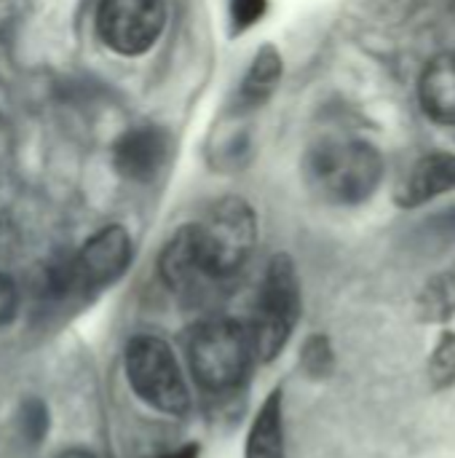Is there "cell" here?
<instances>
[{
	"instance_id": "6da1fadb",
	"label": "cell",
	"mask_w": 455,
	"mask_h": 458,
	"mask_svg": "<svg viewBox=\"0 0 455 458\" xmlns=\"http://www.w3.org/2000/svg\"><path fill=\"white\" fill-rule=\"evenodd\" d=\"M308 188L330 204H362L383 180V158L365 140L327 137L314 142L303 158Z\"/></svg>"
},
{
	"instance_id": "d6986e66",
	"label": "cell",
	"mask_w": 455,
	"mask_h": 458,
	"mask_svg": "<svg viewBox=\"0 0 455 458\" xmlns=\"http://www.w3.org/2000/svg\"><path fill=\"white\" fill-rule=\"evenodd\" d=\"M13 311H16V287L5 274H0V325L11 322Z\"/></svg>"
},
{
	"instance_id": "e0dca14e",
	"label": "cell",
	"mask_w": 455,
	"mask_h": 458,
	"mask_svg": "<svg viewBox=\"0 0 455 458\" xmlns=\"http://www.w3.org/2000/svg\"><path fill=\"white\" fill-rule=\"evenodd\" d=\"M335 365V357H333V346L324 335H314L306 341L303 346V368L308 376H316V378H324L330 376Z\"/></svg>"
},
{
	"instance_id": "52a82bcc",
	"label": "cell",
	"mask_w": 455,
	"mask_h": 458,
	"mask_svg": "<svg viewBox=\"0 0 455 458\" xmlns=\"http://www.w3.org/2000/svg\"><path fill=\"white\" fill-rule=\"evenodd\" d=\"M131 239L126 228L121 225H107L97 231L78 252L72 260H67V274H70V293H99L110 284H115L129 263H131Z\"/></svg>"
},
{
	"instance_id": "30bf717a",
	"label": "cell",
	"mask_w": 455,
	"mask_h": 458,
	"mask_svg": "<svg viewBox=\"0 0 455 458\" xmlns=\"http://www.w3.org/2000/svg\"><path fill=\"white\" fill-rule=\"evenodd\" d=\"M455 191V153H429L410 169L408 180L397 191V204L416 209Z\"/></svg>"
},
{
	"instance_id": "8fae6325",
	"label": "cell",
	"mask_w": 455,
	"mask_h": 458,
	"mask_svg": "<svg viewBox=\"0 0 455 458\" xmlns=\"http://www.w3.org/2000/svg\"><path fill=\"white\" fill-rule=\"evenodd\" d=\"M418 99L434 123L455 126V51H442L426 62L418 78Z\"/></svg>"
},
{
	"instance_id": "7a4b0ae2",
	"label": "cell",
	"mask_w": 455,
	"mask_h": 458,
	"mask_svg": "<svg viewBox=\"0 0 455 458\" xmlns=\"http://www.w3.org/2000/svg\"><path fill=\"white\" fill-rule=\"evenodd\" d=\"M300 319V279L290 255H276L265 266L252 319L247 325L252 354L260 362H274L287 346Z\"/></svg>"
},
{
	"instance_id": "ffe728a7",
	"label": "cell",
	"mask_w": 455,
	"mask_h": 458,
	"mask_svg": "<svg viewBox=\"0 0 455 458\" xmlns=\"http://www.w3.org/2000/svg\"><path fill=\"white\" fill-rule=\"evenodd\" d=\"M156 458H198V445H182L177 451H169V454H161Z\"/></svg>"
},
{
	"instance_id": "8992f818",
	"label": "cell",
	"mask_w": 455,
	"mask_h": 458,
	"mask_svg": "<svg viewBox=\"0 0 455 458\" xmlns=\"http://www.w3.org/2000/svg\"><path fill=\"white\" fill-rule=\"evenodd\" d=\"M166 27L164 0H99L97 32L121 56L147 54Z\"/></svg>"
},
{
	"instance_id": "4fadbf2b",
	"label": "cell",
	"mask_w": 455,
	"mask_h": 458,
	"mask_svg": "<svg viewBox=\"0 0 455 458\" xmlns=\"http://www.w3.org/2000/svg\"><path fill=\"white\" fill-rule=\"evenodd\" d=\"M282 78V56L276 54L274 46H265L263 51H257L249 72L244 75L241 86H239V110H255L260 107L276 89Z\"/></svg>"
},
{
	"instance_id": "2e32d148",
	"label": "cell",
	"mask_w": 455,
	"mask_h": 458,
	"mask_svg": "<svg viewBox=\"0 0 455 458\" xmlns=\"http://www.w3.org/2000/svg\"><path fill=\"white\" fill-rule=\"evenodd\" d=\"M48 408L40 397H27L19 405V429L29 445H40L48 435Z\"/></svg>"
},
{
	"instance_id": "3957f363",
	"label": "cell",
	"mask_w": 455,
	"mask_h": 458,
	"mask_svg": "<svg viewBox=\"0 0 455 458\" xmlns=\"http://www.w3.org/2000/svg\"><path fill=\"white\" fill-rule=\"evenodd\" d=\"M247 325L236 319H206L188 335V362L196 381L209 392L236 389L252 365Z\"/></svg>"
},
{
	"instance_id": "277c9868",
	"label": "cell",
	"mask_w": 455,
	"mask_h": 458,
	"mask_svg": "<svg viewBox=\"0 0 455 458\" xmlns=\"http://www.w3.org/2000/svg\"><path fill=\"white\" fill-rule=\"evenodd\" d=\"M196 233L209 282H225L249 263L257 242V220L244 199L228 196L212 204L206 217L196 223Z\"/></svg>"
},
{
	"instance_id": "9c48e42d",
	"label": "cell",
	"mask_w": 455,
	"mask_h": 458,
	"mask_svg": "<svg viewBox=\"0 0 455 458\" xmlns=\"http://www.w3.org/2000/svg\"><path fill=\"white\" fill-rule=\"evenodd\" d=\"M158 271H161L164 284L174 293H188V290L209 282L206 268H204V258H201L196 223L182 225L166 242V247L161 250V258H158Z\"/></svg>"
},
{
	"instance_id": "ba28073f",
	"label": "cell",
	"mask_w": 455,
	"mask_h": 458,
	"mask_svg": "<svg viewBox=\"0 0 455 458\" xmlns=\"http://www.w3.org/2000/svg\"><path fill=\"white\" fill-rule=\"evenodd\" d=\"M169 156V134L156 126L129 129L113 145V164L118 174L134 182L153 180Z\"/></svg>"
},
{
	"instance_id": "44dd1931",
	"label": "cell",
	"mask_w": 455,
	"mask_h": 458,
	"mask_svg": "<svg viewBox=\"0 0 455 458\" xmlns=\"http://www.w3.org/2000/svg\"><path fill=\"white\" fill-rule=\"evenodd\" d=\"M54 458H97L91 451H86V448H67V451H62V454H56Z\"/></svg>"
},
{
	"instance_id": "5bb4252c",
	"label": "cell",
	"mask_w": 455,
	"mask_h": 458,
	"mask_svg": "<svg viewBox=\"0 0 455 458\" xmlns=\"http://www.w3.org/2000/svg\"><path fill=\"white\" fill-rule=\"evenodd\" d=\"M418 319L424 325H445L455 317V266L434 274L418 293Z\"/></svg>"
},
{
	"instance_id": "5b68a950",
	"label": "cell",
	"mask_w": 455,
	"mask_h": 458,
	"mask_svg": "<svg viewBox=\"0 0 455 458\" xmlns=\"http://www.w3.org/2000/svg\"><path fill=\"white\" fill-rule=\"evenodd\" d=\"M126 381L134 394L158 413L185 416L190 411V392L180 362L169 344L158 335H137L123 354Z\"/></svg>"
},
{
	"instance_id": "7c38bea8",
	"label": "cell",
	"mask_w": 455,
	"mask_h": 458,
	"mask_svg": "<svg viewBox=\"0 0 455 458\" xmlns=\"http://www.w3.org/2000/svg\"><path fill=\"white\" fill-rule=\"evenodd\" d=\"M247 458H287L282 389L271 392L263 408L257 411L247 437Z\"/></svg>"
},
{
	"instance_id": "ac0fdd59",
	"label": "cell",
	"mask_w": 455,
	"mask_h": 458,
	"mask_svg": "<svg viewBox=\"0 0 455 458\" xmlns=\"http://www.w3.org/2000/svg\"><path fill=\"white\" fill-rule=\"evenodd\" d=\"M265 13V0H231V19L236 30L252 27Z\"/></svg>"
},
{
	"instance_id": "9a60e30c",
	"label": "cell",
	"mask_w": 455,
	"mask_h": 458,
	"mask_svg": "<svg viewBox=\"0 0 455 458\" xmlns=\"http://www.w3.org/2000/svg\"><path fill=\"white\" fill-rule=\"evenodd\" d=\"M429 384L434 392H445L455 384V333L445 330L429 357V368H426Z\"/></svg>"
}]
</instances>
